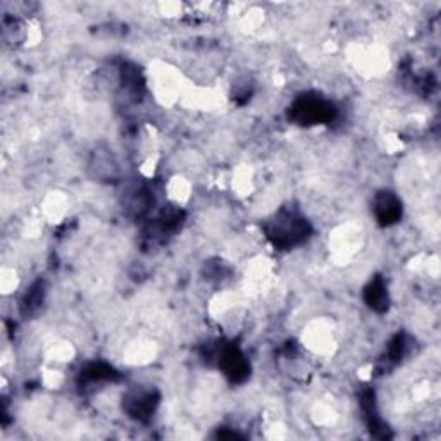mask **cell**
Here are the masks:
<instances>
[{
	"instance_id": "6da1fadb",
	"label": "cell",
	"mask_w": 441,
	"mask_h": 441,
	"mask_svg": "<svg viewBox=\"0 0 441 441\" xmlns=\"http://www.w3.org/2000/svg\"><path fill=\"white\" fill-rule=\"evenodd\" d=\"M269 236L281 247H291L303 242L307 236L305 219L291 212H281L270 222Z\"/></svg>"
},
{
	"instance_id": "7a4b0ae2",
	"label": "cell",
	"mask_w": 441,
	"mask_h": 441,
	"mask_svg": "<svg viewBox=\"0 0 441 441\" xmlns=\"http://www.w3.org/2000/svg\"><path fill=\"white\" fill-rule=\"evenodd\" d=\"M376 216L383 224H390V222H395L402 214V207H400V202L395 198L391 194H386L376 200Z\"/></svg>"
},
{
	"instance_id": "3957f363",
	"label": "cell",
	"mask_w": 441,
	"mask_h": 441,
	"mask_svg": "<svg viewBox=\"0 0 441 441\" xmlns=\"http://www.w3.org/2000/svg\"><path fill=\"white\" fill-rule=\"evenodd\" d=\"M368 300L369 305L374 307V309H384V303L388 302V294L383 281H374V283H370V287L368 288Z\"/></svg>"
}]
</instances>
